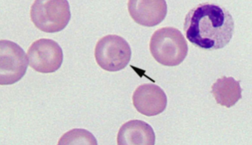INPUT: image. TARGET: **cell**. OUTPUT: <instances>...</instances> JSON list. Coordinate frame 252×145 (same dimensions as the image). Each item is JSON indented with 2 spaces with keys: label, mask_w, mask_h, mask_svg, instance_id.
Returning <instances> with one entry per match:
<instances>
[{
  "label": "cell",
  "mask_w": 252,
  "mask_h": 145,
  "mask_svg": "<svg viewBox=\"0 0 252 145\" xmlns=\"http://www.w3.org/2000/svg\"><path fill=\"white\" fill-rule=\"evenodd\" d=\"M187 39L204 50H218L229 43L234 30L231 14L214 3L199 4L187 14L184 23Z\"/></svg>",
  "instance_id": "1"
},
{
  "label": "cell",
  "mask_w": 252,
  "mask_h": 145,
  "mask_svg": "<svg viewBox=\"0 0 252 145\" xmlns=\"http://www.w3.org/2000/svg\"><path fill=\"white\" fill-rule=\"evenodd\" d=\"M188 50V43L183 33L173 27L158 29L150 41L152 56L165 66H179L186 58Z\"/></svg>",
  "instance_id": "2"
},
{
  "label": "cell",
  "mask_w": 252,
  "mask_h": 145,
  "mask_svg": "<svg viewBox=\"0 0 252 145\" xmlns=\"http://www.w3.org/2000/svg\"><path fill=\"white\" fill-rule=\"evenodd\" d=\"M70 18V5L66 0H36L31 7V21L43 32L62 31Z\"/></svg>",
  "instance_id": "3"
},
{
  "label": "cell",
  "mask_w": 252,
  "mask_h": 145,
  "mask_svg": "<svg viewBox=\"0 0 252 145\" xmlns=\"http://www.w3.org/2000/svg\"><path fill=\"white\" fill-rule=\"evenodd\" d=\"M94 57L98 66L110 72L124 70L131 58L129 45L123 37L108 35L100 39L94 48Z\"/></svg>",
  "instance_id": "4"
},
{
  "label": "cell",
  "mask_w": 252,
  "mask_h": 145,
  "mask_svg": "<svg viewBox=\"0 0 252 145\" xmlns=\"http://www.w3.org/2000/svg\"><path fill=\"white\" fill-rule=\"evenodd\" d=\"M28 58L23 49L9 40L0 41V84L11 85L25 76Z\"/></svg>",
  "instance_id": "5"
},
{
  "label": "cell",
  "mask_w": 252,
  "mask_h": 145,
  "mask_svg": "<svg viewBox=\"0 0 252 145\" xmlns=\"http://www.w3.org/2000/svg\"><path fill=\"white\" fill-rule=\"evenodd\" d=\"M29 66L35 72L51 73L61 68L63 62V52L56 41L50 39H40L34 41L27 52Z\"/></svg>",
  "instance_id": "6"
},
{
  "label": "cell",
  "mask_w": 252,
  "mask_h": 145,
  "mask_svg": "<svg viewBox=\"0 0 252 145\" xmlns=\"http://www.w3.org/2000/svg\"><path fill=\"white\" fill-rule=\"evenodd\" d=\"M132 100L137 111L147 117H154L163 113L167 104L166 94L155 84L140 85L134 92Z\"/></svg>",
  "instance_id": "7"
},
{
  "label": "cell",
  "mask_w": 252,
  "mask_h": 145,
  "mask_svg": "<svg viewBox=\"0 0 252 145\" xmlns=\"http://www.w3.org/2000/svg\"><path fill=\"white\" fill-rule=\"evenodd\" d=\"M127 7L132 19L138 24L146 27L159 24L167 13L164 0H129Z\"/></svg>",
  "instance_id": "8"
},
{
  "label": "cell",
  "mask_w": 252,
  "mask_h": 145,
  "mask_svg": "<svg viewBox=\"0 0 252 145\" xmlns=\"http://www.w3.org/2000/svg\"><path fill=\"white\" fill-rule=\"evenodd\" d=\"M155 139L153 127L149 123L139 120H133L124 123L117 136L119 145H154Z\"/></svg>",
  "instance_id": "9"
},
{
  "label": "cell",
  "mask_w": 252,
  "mask_h": 145,
  "mask_svg": "<svg viewBox=\"0 0 252 145\" xmlns=\"http://www.w3.org/2000/svg\"><path fill=\"white\" fill-rule=\"evenodd\" d=\"M242 92L240 80L223 76L213 84L211 93L219 105L230 108L242 99Z\"/></svg>",
  "instance_id": "10"
},
{
  "label": "cell",
  "mask_w": 252,
  "mask_h": 145,
  "mask_svg": "<svg viewBox=\"0 0 252 145\" xmlns=\"http://www.w3.org/2000/svg\"><path fill=\"white\" fill-rule=\"evenodd\" d=\"M59 145H96L97 141L94 135L84 129H74L65 133L59 139Z\"/></svg>",
  "instance_id": "11"
}]
</instances>
